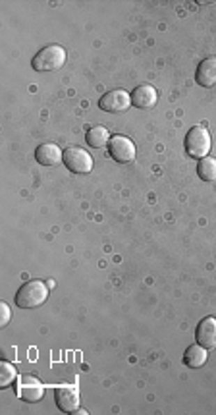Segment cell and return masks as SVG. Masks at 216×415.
Returning a JSON list of instances; mask_svg holds the SVG:
<instances>
[{"instance_id":"9","label":"cell","mask_w":216,"mask_h":415,"mask_svg":"<svg viewBox=\"0 0 216 415\" xmlns=\"http://www.w3.org/2000/svg\"><path fill=\"white\" fill-rule=\"evenodd\" d=\"M195 338H197V344L203 346V348H207V350L216 348V319L215 317L203 319L199 325H197Z\"/></svg>"},{"instance_id":"14","label":"cell","mask_w":216,"mask_h":415,"mask_svg":"<svg viewBox=\"0 0 216 415\" xmlns=\"http://www.w3.org/2000/svg\"><path fill=\"white\" fill-rule=\"evenodd\" d=\"M183 361L187 363V367H192V369H199V367L207 363V348H203L199 344L187 348L185 356H183Z\"/></svg>"},{"instance_id":"15","label":"cell","mask_w":216,"mask_h":415,"mask_svg":"<svg viewBox=\"0 0 216 415\" xmlns=\"http://www.w3.org/2000/svg\"><path fill=\"white\" fill-rule=\"evenodd\" d=\"M197 174H199V178L207 180V182H216V159H210V156L201 159L197 164Z\"/></svg>"},{"instance_id":"2","label":"cell","mask_w":216,"mask_h":415,"mask_svg":"<svg viewBox=\"0 0 216 415\" xmlns=\"http://www.w3.org/2000/svg\"><path fill=\"white\" fill-rule=\"evenodd\" d=\"M64 62H66V50L60 45H49L35 54L31 66L37 72H56L64 66Z\"/></svg>"},{"instance_id":"16","label":"cell","mask_w":216,"mask_h":415,"mask_svg":"<svg viewBox=\"0 0 216 415\" xmlns=\"http://www.w3.org/2000/svg\"><path fill=\"white\" fill-rule=\"evenodd\" d=\"M17 379V371L16 367L8 363V361H2L0 363V386L2 388H6L12 384V381H16Z\"/></svg>"},{"instance_id":"12","label":"cell","mask_w":216,"mask_h":415,"mask_svg":"<svg viewBox=\"0 0 216 415\" xmlns=\"http://www.w3.org/2000/svg\"><path fill=\"white\" fill-rule=\"evenodd\" d=\"M132 105L137 108H151L157 105V89L153 85H139L132 93Z\"/></svg>"},{"instance_id":"3","label":"cell","mask_w":216,"mask_h":415,"mask_svg":"<svg viewBox=\"0 0 216 415\" xmlns=\"http://www.w3.org/2000/svg\"><path fill=\"white\" fill-rule=\"evenodd\" d=\"M185 151L193 159H205L210 151V133L203 126H195L185 136Z\"/></svg>"},{"instance_id":"7","label":"cell","mask_w":216,"mask_h":415,"mask_svg":"<svg viewBox=\"0 0 216 415\" xmlns=\"http://www.w3.org/2000/svg\"><path fill=\"white\" fill-rule=\"evenodd\" d=\"M16 394L25 402H39L45 394V388L35 377L20 374L16 379Z\"/></svg>"},{"instance_id":"13","label":"cell","mask_w":216,"mask_h":415,"mask_svg":"<svg viewBox=\"0 0 216 415\" xmlns=\"http://www.w3.org/2000/svg\"><path fill=\"white\" fill-rule=\"evenodd\" d=\"M85 141L93 149H102V147H107L110 143V133H108L107 128L95 126V128H91V130L85 133Z\"/></svg>"},{"instance_id":"1","label":"cell","mask_w":216,"mask_h":415,"mask_svg":"<svg viewBox=\"0 0 216 415\" xmlns=\"http://www.w3.org/2000/svg\"><path fill=\"white\" fill-rule=\"evenodd\" d=\"M49 300V286L41 280H31L24 284L16 293V305L22 310H33Z\"/></svg>"},{"instance_id":"17","label":"cell","mask_w":216,"mask_h":415,"mask_svg":"<svg viewBox=\"0 0 216 415\" xmlns=\"http://www.w3.org/2000/svg\"><path fill=\"white\" fill-rule=\"evenodd\" d=\"M0 326H6L10 323V317H12V313H10V307L6 303H0Z\"/></svg>"},{"instance_id":"6","label":"cell","mask_w":216,"mask_h":415,"mask_svg":"<svg viewBox=\"0 0 216 415\" xmlns=\"http://www.w3.org/2000/svg\"><path fill=\"white\" fill-rule=\"evenodd\" d=\"M108 151H110V156H112L116 163L125 164L135 161V145H133L132 139L124 138V136H114V138H110Z\"/></svg>"},{"instance_id":"4","label":"cell","mask_w":216,"mask_h":415,"mask_svg":"<svg viewBox=\"0 0 216 415\" xmlns=\"http://www.w3.org/2000/svg\"><path fill=\"white\" fill-rule=\"evenodd\" d=\"M64 164L74 174H89L93 170L91 155L79 147H68L64 151Z\"/></svg>"},{"instance_id":"5","label":"cell","mask_w":216,"mask_h":415,"mask_svg":"<svg viewBox=\"0 0 216 415\" xmlns=\"http://www.w3.org/2000/svg\"><path fill=\"white\" fill-rule=\"evenodd\" d=\"M132 105V95L124 89H112L108 91L107 95H102L99 101L100 110L116 115V112H124Z\"/></svg>"},{"instance_id":"10","label":"cell","mask_w":216,"mask_h":415,"mask_svg":"<svg viewBox=\"0 0 216 415\" xmlns=\"http://www.w3.org/2000/svg\"><path fill=\"white\" fill-rule=\"evenodd\" d=\"M35 159L37 163L43 164V166H56L64 161V153L59 145L54 143H43V145L37 147L35 151Z\"/></svg>"},{"instance_id":"11","label":"cell","mask_w":216,"mask_h":415,"mask_svg":"<svg viewBox=\"0 0 216 415\" xmlns=\"http://www.w3.org/2000/svg\"><path fill=\"white\" fill-rule=\"evenodd\" d=\"M195 82L203 87H215L216 85V58H205L197 68Z\"/></svg>"},{"instance_id":"8","label":"cell","mask_w":216,"mask_h":415,"mask_svg":"<svg viewBox=\"0 0 216 415\" xmlns=\"http://www.w3.org/2000/svg\"><path fill=\"white\" fill-rule=\"evenodd\" d=\"M54 400L60 412L66 414H74L75 409L79 407V391L75 386H60L54 392Z\"/></svg>"}]
</instances>
